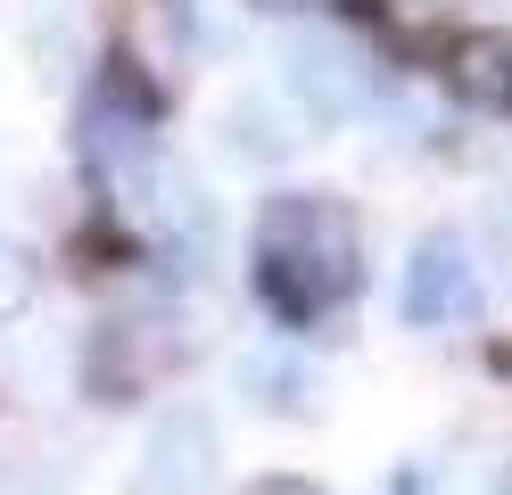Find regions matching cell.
Instances as JSON below:
<instances>
[{
    "label": "cell",
    "mask_w": 512,
    "mask_h": 495,
    "mask_svg": "<svg viewBox=\"0 0 512 495\" xmlns=\"http://www.w3.org/2000/svg\"><path fill=\"white\" fill-rule=\"evenodd\" d=\"M356 264H364V240H356V215L339 207L331 190H290V198H265L256 215V289L273 297V314H323L356 289Z\"/></svg>",
    "instance_id": "cell-1"
},
{
    "label": "cell",
    "mask_w": 512,
    "mask_h": 495,
    "mask_svg": "<svg viewBox=\"0 0 512 495\" xmlns=\"http://www.w3.org/2000/svg\"><path fill=\"white\" fill-rule=\"evenodd\" d=\"M281 99L306 116V124H347L372 108V58L347 42V33L306 25L281 42Z\"/></svg>",
    "instance_id": "cell-2"
},
{
    "label": "cell",
    "mask_w": 512,
    "mask_h": 495,
    "mask_svg": "<svg viewBox=\"0 0 512 495\" xmlns=\"http://www.w3.org/2000/svg\"><path fill=\"white\" fill-rule=\"evenodd\" d=\"M223 479V438L199 405H174L166 421L141 438V462H133V495H215Z\"/></svg>",
    "instance_id": "cell-3"
},
{
    "label": "cell",
    "mask_w": 512,
    "mask_h": 495,
    "mask_svg": "<svg viewBox=\"0 0 512 495\" xmlns=\"http://www.w3.org/2000/svg\"><path fill=\"white\" fill-rule=\"evenodd\" d=\"M488 314V281L463 256V240H422L405 264V322L413 330H463Z\"/></svg>",
    "instance_id": "cell-4"
},
{
    "label": "cell",
    "mask_w": 512,
    "mask_h": 495,
    "mask_svg": "<svg viewBox=\"0 0 512 495\" xmlns=\"http://www.w3.org/2000/svg\"><path fill=\"white\" fill-rule=\"evenodd\" d=\"M446 83L471 108H512V33L504 25H471L446 42Z\"/></svg>",
    "instance_id": "cell-5"
},
{
    "label": "cell",
    "mask_w": 512,
    "mask_h": 495,
    "mask_svg": "<svg viewBox=\"0 0 512 495\" xmlns=\"http://www.w3.org/2000/svg\"><path fill=\"white\" fill-rule=\"evenodd\" d=\"M25 50H34L42 75H75L91 50V9L83 0H34L25 9Z\"/></svg>",
    "instance_id": "cell-6"
},
{
    "label": "cell",
    "mask_w": 512,
    "mask_h": 495,
    "mask_svg": "<svg viewBox=\"0 0 512 495\" xmlns=\"http://www.w3.org/2000/svg\"><path fill=\"white\" fill-rule=\"evenodd\" d=\"M223 149L273 165L281 149H290V132H273V108H232V116H223Z\"/></svg>",
    "instance_id": "cell-7"
},
{
    "label": "cell",
    "mask_w": 512,
    "mask_h": 495,
    "mask_svg": "<svg viewBox=\"0 0 512 495\" xmlns=\"http://www.w3.org/2000/svg\"><path fill=\"white\" fill-rule=\"evenodd\" d=\"M34 289H42V273H34V256H25L17 240H0V322H17L25 306H34Z\"/></svg>",
    "instance_id": "cell-8"
},
{
    "label": "cell",
    "mask_w": 512,
    "mask_h": 495,
    "mask_svg": "<svg viewBox=\"0 0 512 495\" xmlns=\"http://www.w3.org/2000/svg\"><path fill=\"white\" fill-rule=\"evenodd\" d=\"M248 388H273V396H265L273 413L314 405V372H290V363H248Z\"/></svg>",
    "instance_id": "cell-9"
},
{
    "label": "cell",
    "mask_w": 512,
    "mask_h": 495,
    "mask_svg": "<svg viewBox=\"0 0 512 495\" xmlns=\"http://www.w3.org/2000/svg\"><path fill=\"white\" fill-rule=\"evenodd\" d=\"M248 495H323V487H306V479H256Z\"/></svg>",
    "instance_id": "cell-10"
},
{
    "label": "cell",
    "mask_w": 512,
    "mask_h": 495,
    "mask_svg": "<svg viewBox=\"0 0 512 495\" xmlns=\"http://www.w3.org/2000/svg\"><path fill=\"white\" fill-rule=\"evenodd\" d=\"M265 9H323V0H265Z\"/></svg>",
    "instance_id": "cell-11"
}]
</instances>
